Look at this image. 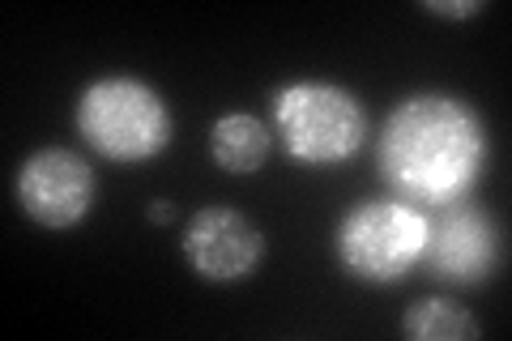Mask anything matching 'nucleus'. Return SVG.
<instances>
[{"label":"nucleus","mask_w":512,"mask_h":341,"mask_svg":"<svg viewBox=\"0 0 512 341\" xmlns=\"http://www.w3.org/2000/svg\"><path fill=\"white\" fill-rule=\"evenodd\" d=\"M380 175L406 201L453 205L466 201L487 162L483 120L453 94H410L380 128Z\"/></svg>","instance_id":"nucleus-1"},{"label":"nucleus","mask_w":512,"mask_h":341,"mask_svg":"<svg viewBox=\"0 0 512 341\" xmlns=\"http://www.w3.org/2000/svg\"><path fill=\"white\" fill-rule=\"evenodd\" d=\"M171 111L150 81L99 77L77 99V133L107 162H150L171 145Z\"/></svg>","instance_id":"nucleus-2"},{"label":"nucleus","mask_w":512,"mask_h":341,"mask_svg":"<svg viewBox=\"0 0 512 341\" xmlns=\"http://www.w3.org/2000/svg\"><path fill=\"white\" fill-rule=\"evenodd\" d=\"M274 128L286 154L303 167H338L367 141V111L346 86L291 81L274 94Z\"/></svg>","instance_id":"nucleus-3"},{"label":"nucleus","mask_w":512,"mask_h":341,"mask_svg":"<svg viewBox=\"0 0 512 341\" xmlns=\"http://www.w3.org/2000/svg\"><path fill=\"white\" fill-rule=\"evenodd\" d=\"M431 218L410 201H363L338 226V261L350 278L393 286L423 265Z\"/></svg>","instance_id":"nucleus-4"},{"label":"nucleus","mask_w":512,"mask_h":341,"mask_svg":"<svg viewBox=\"0 0 512 341\" xmlns=\"http://www.w3.org/2000/svg\"><path fill=\"white\" fill-rule=\"evenodd\" d=\"M18 205L47 231H73L94 209V167L64 145H43L18 171Z\"/></svg>","instance_id":"nucleus-5"},{"label":"nucleus","mask_w":512,"mask_h":341,"mask_svg":"<svg viewBox=\"0 0 512 341\" xmlns=\"http://www.w3.org/2000/svg\"><path fill=\"white\" fill-rule=\"evenodd\" d=\"M184 261L188 269L205 282L231 286L252 278L265 261V235L261 226L248 222L239 209L231 205H205L188 218L184 231Z\"/></svg>","instance_id":"nucleus-6"},{"label":"nucleus","mask_w":512,"mask_h":341,"mask_svg":"<svg viewBox=\"0 0 512 341\" xmlns=\"http://www.w3.org/2000/svg\"><path fill=\"white\" fill-rule=\"evenodd\" d=\"M423 265L440 282H457V286H474L491 278L495 265H500L495 222L478 205H466V201L440 205V214L431 218V231H427Z\"/></svg>","instance_id":"nucleus-7"},{"label":"nucleus","mask_w":512,"mask_h":341,"mask_svg":"<svg viewBox=\"0 0 512 341\" xmlns=\"http://www.w3.org/2000/svg\"><path fill=\"white\" fill-rule=\"evenodd\" d=\"M210 154L222 171L231 175H252L265 167L269 158V128L265 120L248 116V111H227L210 128Z\"/></svg>","instance_id":"nucleus-8"},{"label":"nucleus","mask_w":512,"mask_h":341,"mask_svg":"<svg viewBox=\"0 0 512 341\" xmlns=\"http://www.w3.org/2000/svg\"><path fill=\"white\" fill-rule=\"evenodd\" d=\"M402 329L414 341H478V333H483L466 307L453 299H440V295L410 303Z\"/></svg>","instance_id":"nucleus-9"},{"label":"nucleus","mask_w":512,"mask_h":341,"mask_svg":"<svg viewBox=\"0 0 512 341\" xmlns=\"http://www.w3.org/2000/svg\"><path fill=\"white\" fill-rule=\"evenodd\" d=\"M419 9L436 13V18H448V22H466V18H474V13H483L487 5L483 0H423Z\"/></svg>","instance_id":"nucleus-10"},{"label":"nucleus","mask_w":512,"mask_h":341,"mask_svg":"<svg viewBox=\"0 0 512 341\" xmlns=\"http://www.w3.org/2000/svg\"><path fill=\"white\" fill-rule=\"evenodd\" d=\"M146 214H150V222H171L175 218V205L171 201H150Z\"/></svg>","instance_id":"nucleus-11"}]
</instances>
